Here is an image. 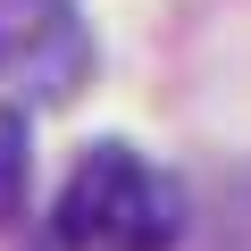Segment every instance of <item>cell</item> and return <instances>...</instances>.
<instances>
[{"mask_svg": "<svg viewBox=\"0 0 251 251\" xmlns=\"http://www.w3.org/2000/svg\"><path fill=\"white\" fill-rule=\"evenodd\" d=\"M34 184V143H25V109H0V226L25 209Z\"/></svg>", "mask_w": 251, "mask_h": 251, "instance_id": "3957f363", "label": "cell"}, {"mask_svg": "<svg viewBox=\"0 0 251 251\" xmlns=\"http://www.w3.org/2000/svg\"><path fill=\"white\" fill-rule=\"evenodd\" d=\"M92 75V34L75 0H0V92L59 109Z\"/></svg>", "mask_w": 251, "mask_h": 251, "instance_id": "7a4b0ae2", "label": "cell"}, {"mask_svg": "<svg viewBox=\"0 0 251 251\" xmlns=\"http://www.w3.org/2000/svg\"><path fill=\"white\" fill-rule=\"evenodd\" d=\"M59 243L67 251H176L184 243V184L159 176L126 143H92L59 193Z\"/></svg>", "mask_w": 251, "mask_h": 251, "instance_id": "6da1fadb", "label": "cell"}]
</instances>
